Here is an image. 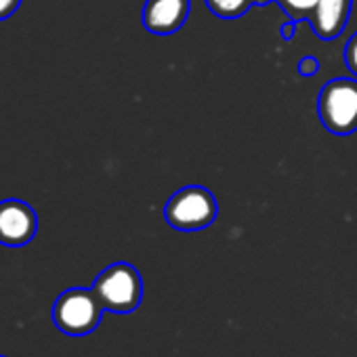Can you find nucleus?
<instances>
[{
	"label": "nucleus",
	"mask_w": 357,
	"mask_h": 357,
	"mask_svg": "<svg viewBox=\"0 0 357 357\" xmlns=\"http://www.w3.org/2000/svg\"><path fill=\"white\" fill-rule=\"evenodd\" d=\"M296 24H298V22H292V20H288V22L282 26V38H284V40H292V38H294Z\"/></svg>",
	"instance_id": "ddd939ff"
},
{
	"label": "nucleus",
	"mask_w": 357,
	"mask_h": 357,
	"mask_svg": "<svg viewBox=\"0 0 357 357\" xmlns=\"http://www.w3.org/2000/svg\"><path fill=\"white\" fill-rule=\"evenodd\" d=\"M269 3H275V0H255V7H265Z\"/></svg>",
	"instance_id": "4468645a"
},
{
	"label": "nucleus",
	"mask_w": 357,
	"mask_h": 357,
	"mask_svg": "<svg viewBox=\"0 0 357 357\" xmlns=\"http://www.w3.org/2000/svg\"><path fill=\"white\" fill-rule=\"evenodd\" d=\"M206 5L219 20H238L255 7V0H206Z\"/></svg>",
	"instance_id": "6e6552de"
},
{
	"label": "nucleus",
	"mask_w": 357,
	"mask_h": 357,
	"mask_svg": "<svg viewBox=\"0 0 357 357\" xmlns=\"http://www.w3.org/2000/svg\"><path fill=\"white\" fill-rule=\"evenodd\" d=\"M219 204L215 194L202 185H188L174 192L166 206L164 219L176 231H200L215 223Z\"/></svg>",
	"instance_id": "f03ea898"
},
{
	"label": "nucleus",
	"mask_w": 357,
	"mask_h": 357,
	"mask_svg": "<svg viewBox=\"0 0 357 357\" xmlns=\"http://www.w3.org/2000/svg\"><path fill=\"white\" fill-rule=\"evenodd\" d=\"M353 0H317L315 9L309 15V24L319 40L338 38L349 22Z\"/></svg>",
	"instance_id": "0eeeda50"
},
{
	"label": "nucleus",
	"mask_w": 357,
	"mask_h": 357,
	"mask_svg": "<svg viewBox=\"0 0 357 357\" xmlns=\"http://www.w3.org/2000/svg\"><path fill=\"white\" fill-rule=\"evenodd\" d=\"M275 3L282 7V11L288 15V20L303 22V20H309L311 11L317 5V0H275Z\"/></svg>",
	"instance_id": "1a4fd4ad"
},
{
	"label": "nucleus",
	"mask_w": 357,
	"mask_h": 357,
	"mask_svg": "<svg viewBox=\"0 0 357 357\" xmlns=\"http://www.w3.org/2000/svg\"><path fill=\"white\" fill-rule=\"evenodd\" d=\"M190 0H147L143 26L155 36H170L183 28L190 17Z\"/></svg>",
	"instance_id": "423d86ee"
},
{
	"label": "nucleus",
	"mask_w": 357,
	"mask_h": 357,
	"mask_svg": "<svg viewBox=\"0 0 357 357\" xmlns=\"http://www.w3.org/2000/svg\"><path fill=\"white\" fill-rule=\"evenodd\" d=\"M93 292L105 311L116 315H128L137 311L143 301V280L141 273L130 263H114L105 267L95 284Z\"/></svg>",
	"instance_id": "f257e3e1"
},
{
	"label": "nucleus",
	"mask_w": 357,
	"mask_h": 357,
	"mask_svg": "<svg viewBox=\"0 0 357 357\" xmlns=\"http://www.w3.org/2000/svg\"><path fill=\"white\" fill-rule=\"evenodd\" d=\"M344 63H347L349 72L357 76V32L344 45Z\"/></svg>",
	"instance_id": "9d476101"
},
{
	"label": "nucleus",
	"mask_w": 357,
	"mask_h": 357,
	"mask_svg": "<svg viewBox=\"0 0 357 357\" xmlns=\"http://www.w3.org/2000/svg\"><path fill=\"white\" fill-rule=\"evenodd\" d=\"M22 5V0H0V22L9 20Z\"/></svg>",
	"instance_id": "f8f14e48"
},
{
	"label": "nucleus",
	"mask_w": 357,
	"mask_h": 357,
	"mask_svg": "<svg viewBox=\"0 0 357 357\" xmlns=\"http://www.w3.org/2000/svg\"><path fill=\"white\" fill-rule=\"evenodd\" d=\"M317 72H319V61H317L315 57L307 55V57H303V59L298 61V74H301V76L311 78V76H315Z\"/></svg>",
	"instance_id": "9b49d317"
},
{
	"label": "nucleus",
	"mask_w": 357,
	"mask_h": 357,
	"mask_svg": "<svg viewBox=\"0 0 357 357\" xmlns=\"http://www.w3.org/2000/svg\"><path fill=\"white\" fill-rule=\"evenodd\" d=\"M317 116L332 135L357 130V78L328 80L317 95Z\"/></svg>",
	"instance_id": "7ed1b4c3"
},
{
	"label": "nucleus",
	"mask_w": 357,
	"mask_h": 357,
	"mask_svg": "<svg viewBox=\"0 0 357 357\" xmlns=\"http://www.w3.org/2000/svg\"><path fill=\"white\" fill-rule=\"evenodd\" d=\"M0 357H5V355H0Z\"/></svg>",
	"instance_id": "2eb2a0df"
},
{
	"label": "nucleus",
	"mask_w": 357,
	"mask_h": 357,
	"mask_svg": "<svg viewBox=\"0 0 357 357\" xmlns=\"http://www.w3.org/2000/svg\"><path fill=\"white\" fill-rule=\"evenodd\" d=\"M103 311L93 288H70L53 305V324L68 336H86L97 330Z\"/></svg>",
	"instance_id": "20e7f679"
},
{
	"label": "nucleus",
	"mask_w": 357,
	"mask_h": 357,
	"mask_svg": "<svg viewBox=\"0 0 357 357\" xmlns=\"http://www.w3.org/2000/svg\"><path fill=\"white\" fill-rule=\"evenodd\" d=\"M38 229L36 213L22 200L0 202V244L9 248L26 246L34 240Z\"/></svg>",
	"instance_id": "39448f33"
}]
</instances>
